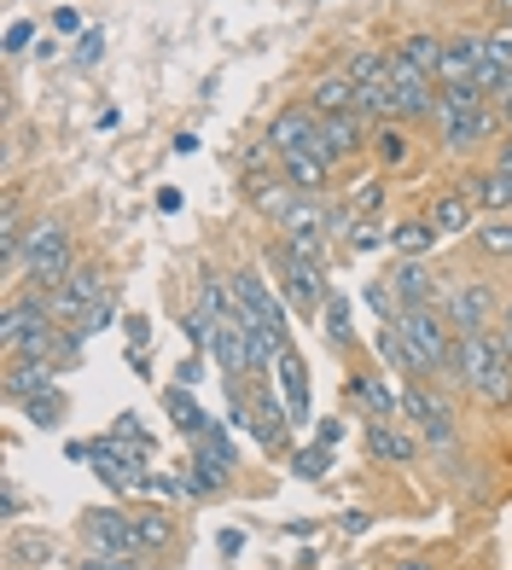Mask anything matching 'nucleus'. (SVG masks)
<instances>
[{"label": "nucleus", "mask_w": 512, "mask_h": 570, "mask_svg": "<svg viewBox=\"0 0 512 570\" xmlns=\"http://www.w3.org/2000/svg\"><path fill=\"white\" fill-rule=\"evenodd\" d=\"M321 158L332 164H355L362 151H373V128L355 117V111H338V117H321V140H315Z\"/></svg>", "instance_id": "nucleus-12"}, {"label": "nucleus", "mask_w": 512, "mask_h": 570, "mask_svg": "<svg viewBox=\"0 0 512 570\" xmlns=\"http://www.w3.org/2000/svg\"><path fill=\"white\" fill-rule=\"evenodd\" d=\"M373 164L384 169V175H396V169H407L414 164V135H407V122H378L373 128Z\"/></svg>", "instance_id": "nucleus-25"}, {"label": "nucleus", "mask_w": 512, "mask_h": 570, "mask_svg": "<svg viewBox=\"0 0 512 570\" xmlns=\"http://www.w3.org/2000/svg\"><path fill=\"white\" fill-rule=\"evenodd\" d=\"M332 169H338V164L321 158V151H286V158H279V175H286L297 193H326Z\"/></svg>", "instance_id": "nucleus-27"}, {"label": "nucleus", "mask_w": 512, "mask_h": 570, "mask_svg": "<svg viewBox=\"0 0 512 570\" xmlns=\"http://www.w3.org/2000/svg\"><path fill=\"white\" fill-rule=\"evenodd\" d=\"M437 308L449 315V326L460 332V338H472V332H490V326L501 321V292H495L483 274H472V279H443Z\"/></svg>", "instance_id": "nucleus-5"}, {"label": "nucleus", "mask_w": 512, "mask_h": 570, "mask_svg": "<svg viewBox=\"0 0 512 570\" xmlns=\"http://www.w3.org/2000/svg\"><path fill=\"white\" fill-rule=\"evenodd\" d=\"M279 158L286 151H315V140H321V111H309V106H286L274 122H268V135H263Z\"/></svg>", "instance_id": "nucleus-15"}, {"label": "nucleus", "mask_w": 512, "mask_h": 570, "mask_svg": "<svg viewBox=\"0 0 512 570\" xmlns=\"http://www.w3.org/2000/svg\"><path fill=\"white\" fill-rule=\"evenodd\" d=\"M309 111H321V117H338V111H355V82H349V70L338 65V70H321L315 82H309V99H303Z\"/></svg>", "instance_id": "nucleus-21"}, {"label": "nucleus", "mask_w": 512, "mask_h": 570, "mask_svg": "<svg viewBox=\"0 0 512 570\" xmlns=\"http://www.w3.org/2000/svg\"><path fill=\"white\" fill-rule=\"evenodd\" d=\"M338 436H344V420H321V425H315V443H321V449H332Z\"/></svg>", "instance_id": "nucleus-52"}, {"label": "nucleus", "mask_w": 512, "mask_h": 570, "mask_svg": "<svg viewBox=\"0 0 512 570\" xmlns=\"http://www.w3.org/2000/svg\"><path fill=\"white\" fill-rule=\"evenodd\" d=\"M245 198H250V210H256V216H268V222L279 227V222H286V210H292L303 193L274 169V175H245Z\"/></svg>", "instance_id": "nucleus-18"}, {"label": "nucleus", "mask_w": 512, "mask_h": 570, "mask_svg": "<svg viewBox=\"0 0 512 570\" xmlns=\"http://www.w3.org/2000/svg\"><path fill=\"white\" fill-rule=\"evenodd\" d=\"M274 379H279V396H286L292 420L297 425H315L309 420V361H303L297 350H286V355H279V367H274Z\"/></svg>", "instance_id": "nucleus-19"}, {"label": "nucleus", "mask_w": 512, "mask_h": 570, "mask_svg": "<svg viewBox=\"0 0 512 570\" xmlns=\"http://www.w3.org/2000/svg\"><path fill=\"white\" fill-rule=\"evenodd\" d=\"M402 420L425 449H454V402H449L443 384L407 379L402 384Z\"/></svg>", "instance_id": "nucleus-3"}, {"label": "nucleus", "mask_w": 512, "mask_h": 570, "mask_svg": "<svg viewBox=\"0 0 512 570\" xmlns=\"http://www.w3.org/2000/svg\"><path fill=\"white\" fill-rule=\"evenodd\" d=\"M384 245H391V227H384L378 216H367V222H355V227H349V250H355V256L384 250Z\"/></svg>", "instance_id": "nucleus-42"}, {"label": "nucleus", "mask_w": 512, "mask_h": 570, "mask_svg": "<svg viewBox=\"0 0 512 570\" xmlns=\"http://www.w3.org/2000/svg\"><path fill=\"white\" fill-rule=\"evenodd\" d=\"M477 65H483V36H449L443 41V59H437V88L472 82Z\"/></svg>", "instance_id": "nucleus-20"}, {"label": "nucleus", "mask_w": 512, "mask_h": 570, "mask_svg": "<svg viewBox=\"0 0 512 570\" xmlns=\"http://www.w3.org/2000/svg\"><path fill=\"white\" fill-rule=\"evenodd\" d=\"M164 413H169L175 425H181L187 443H193V436H210V431H216V420L198 407V396L187 391V384H169V391H164Z\"/></svg>", "instance_id": "nucleus-28"}, {"label": "nucleus", "mask_w": 512, "mask_h": 570, "mask_svg": "<svg viewBox=\"0 0 512 570\" xmlns=\"http://www.w3.org/2000/svg\"><path fill=\"white\" fill-rule=\"evenodd\" d=\"M7 570H18V564H7Z\"/></svg>", "instance_id": "nucleus-60"}, {"label": "nucleus", "mask_w": 512, "mask_h": 570, "mask_svg": "<svg viewBox=\"0 0 512 570\" xmlns=\"http://www.w3.org/2000/svg\"><path fill=\"white\" fill-rule=\"evenodd\" d=\"M495 367H501V355H495V344H490V332H472V338L454 344V379L466 384V391H472L483 373H495Z\"/></svg>", "instance_id": "nucleus-26"}, {"label": "nucleus", "mask_w": 512, "mask_h": 570, "mask_svg": "<svg viewBox=\"0 0 512 570\" xmlns=\"http://www.w3.org/2000/svg\"><path fill=\"white\" fill-rule=\"evenodd\" d=\"M472 187H477V210H490V216H512V169H506V164H495L490 175H477Z\"/></svg>", "instance_id": "nucleus-30"}, {"label": "nucleus", "mask_w": 512, "mask_h": 570, "mask_svg": "<svg viewBox=\"0 0 512 570\" xmlns=\"http://www.w3.org/2000/svg\"><path fill=\"white\" fill-rule=\"evenodd\" d=\"M0 512H7V518H18V512H23V495H18L12 483H7V495H0Z\"/></svg>", "instance_id": "nucleus-56"}, {"label": "nucleus", "mask_w": 512, "mask_h": 570, "mask_svg": "<svg viewBox=\"0 0 512 570\" xmlns=\"http://www.w3.org/2000/svg\"><path fill=\"white\" fill-rule=\"evenodd\" d=\"M245 391H250V420H256L250 436L263 443L268 460H274V454H286V460H292V425H297V420H292V407L274 396V379H250Z\"/></svg>", "instance_id": "nucleus-8"}, {"label": "nucleus", "mask_w": 512, "mask_h": 570, "mask_svg": "<svg viewBox=\"0 0 512 570\" xmlns=\"http://www.w3.org/2000/svg\"><path fill=\"white\" fill-rule=\"evenodd\" d=\"M437 135H443V151H454V158H466V151H477L483 140L495 135V111L483 106L472 117H454V122H437Z\"/></svg>", "instance_id": "nucleus-23"}, {"label": "nucleus", "mask_w": 512, "mask_h": 570, "mask_svg": "<svg viewBox=\"0 0 512 570\" xmlns=\"http://www.w3.org/2000/svg\"><path fill=\"white\" fill-rule=\"evenodd\" d=\"M53 384H59V367H53V361H12V367H7V402L23 407L30 396L53 391Z\"/></svg>", "instance_id": "nucleus-24"}, {"label": "nucleus", "mask_w": 512, "mask_h": 570, "mask_svg": "<svg viewBox=\"0 0 512 570\" xmlns=\"http://www.w3.org/2000/svg\"><path fill=\"white\" fill-rule=\"evenodd\" d=\"M30 47H36V23L30 18H12L7 23V53H30Z\"/></svg>", "instance_id": "nucleus-48"}, {"label": "nucleus", "mask_w": 512, "mask_h": 570, "mask_svg": "<svg viewBox=\"0 0 512 570\" xmlns=\"http://www.w3.org/2000/svg\"><path fill=\"white\" fill-rule=\"evenodd\" d=\"M135 530H140V548L146 553H164L175 541V518L164 507H135Z\"/></svg>", "instance_id": "nucleus-31"}, {"label": "nucleus", "mask_w": 512, "mask_h": 570, "mask_svg": "<svg viewBox=\"0 0 512 570\" xmlns=\"http://www.w3.org/2000/svg\"><path fill=\"white\" fill-rule=\"evenodd\" d=\"M122 350H128V355H146V350H151V321H146V315H128V321H122Z\"/></svg>", "instance_id": "nucleus-45"}, {"label": "nucleus", "mask_w": 512, "mask_h": 570, "mask_svg": "<svg viewBox=\"0 0 512 570\" xmlns=\"http://www.w3.org/2000/svg\"><path fill=\"white\" fill-rule=\"evenodd\" d=\"M344 70H349V82H373V76L391 70V53H378V47H355V53H344Z\"/></svg>", "instance_id": "nucleus-39"}, {"label": "nucleus", "mask_w": 512, "mask_h": 570, "mask_svg": "<svg viewBox=\"0 0 512 570\" xmlns=\"http://www.w3.org/2000/svg\"><path fill=\"white\" fill-rule=\"evenodd\" d=\"M477 250L483 256H512V216H490V222H483Z\"/></svg>", "instance_id": "nucleus-41"}, {"label": "nucleus", "mask_w": 512, "mask_h": 570, "mask_svg": "<svg viewBox=\"0 0 512 570\" xmlns=\"http://www.w3.org/2000/svg\"><path fill=\"white\" fill-rule=\"evenodd\" d=\"M384 193H391V187H384V175H367V180H355V187L344 193V210H349L355 222H367V216L384 210Z\"/></svg>", "instance_id": "nucleus-32"}, {"label": "nucleus", "mask_w": 512, "mask_h": 570, "mask_svg": "<svg viewBox=\"0 0 512 570\" xmlns=\"http://www.w3.org/2000/svg\"><path fill=\"white\" fill-rule=\"evenodd\" d=\"M391 53H396V59H407V65H414L420 76H437V59H443V41H437V36H407L402 47H391Z\"/></svg>", "instance_id": "nucleus-34"}, {"label": "nucleus", "mask_w": 512, "mask_h": 570, "mask_svg": "<svg viewBox=\"0 0 512 570\" xmlns=\"http://www.w3.org/2000/svg\"><path fill=\"white\" fill-rule=\"evenodd\" d=\"M338 518H344V535H362V530L373 524V518H367L362 507H349V512H338Z\"/></svg>", "instance_id": "nucleus-53"}, {"label": "nucleus", "mask_w": 512, "mask_h": 570, "mask_svg": "<svg viewBox=\"0 0 512 570\" xmlns=\"http://www.w3.org/2000/svg\"><path fill=\"white\" fill-rule=\"evenodd\" d=\"M362 449H367L373 460H384V465H407L425 443H420L407 425H396V420H367V425H362Z\"/></svg>", "instance_id": "nucleus-17"}, {"label": "nucleus", "mask_w": 512, "mask_h": 570, "mask_svg": "<svg viewBox=\"0 0 512 570\" xmlns=\"http://www.w3.org/2000/svg\"><path fill=\"white\" fill-rule=\"evenodd\" d=\"M76 263H82V256H76V239H70V227L59 216H36L30 227H23L18 274H23L30 292H53V285H65Z\"/></svg>", "instance_id": "nucleus-1"}, {"label": "nucleus", "mask_w": 512, "mask_h": 570, "mask_svg": "<svg viewBox=\"0 0 512 570\" xmlns=\"http://www.w3.org/2000/svg\"><path fill=\"white\" fill-rule=\"evenodd\" d=\"M76 535H82V553H111V559H151L140 548V530H135V507H88L76 518Z\"/></svg>", "instance_id": "nucleus-4"}, {"label": "nucleus", "mask_w": 512, "mask_h": 570, "mask_svg": "<svg viewBox=\"0 0 512 570\" xmlns=\"http://www.w3.org/2000/svg\"><path fill=\"white\" fill-rule=\"evenodd\" d=\"M23 420L41 425V431H53V425L65 420V391H59V384H53V391H41V396L23 402Z\"/></svg>", "instance_id": "nucleus-37"}, {"label": "nucleus", "mask_w": 512, "mask_h": 570, "mask_svg": "<svg viewBox=\"0 0 512 570\" xmlns=\"http://www.w3.org/2000/svg\"><path fill=\"white\" fill-rule=\"evenodd\" d=\"M53 30H59V36H82V12H76V7H59V12H53Z\"/></svg>", "instance_id": "nucleus-51"}, {"label": "nucleus", "mask_w": 512, "mask_h": 570, "mask_svg": "<svg viewBox=\"0 0 512 570\" xmlns=\"http://www.w3.org/2000/svg\"><path fill=\"white\" fill-rule=\"evenodd\" d=\"M391 570H431V559H396Z\"/></svg>", "instance_id": "nucleus-57"}, {"label": "nucleus", "mask_w": 512, "mask_h": 570, "mask_svg": "<svg viewBox=\"0 0 512 570\" xmlns=\"http://www.w3.org/2000/svg\"><path fill=\"white\" fill-rule=\"evenodd\" d=\"M495 326H506V332H512V297L501 303V321H495Z\"/></svg>", "instance_id": "nucleus-58"}, {"label": "nucleus", "mask_w": 512, "mask_h": 570, "mask_svg": "<svg viewBox=\"0 0 512 570\" xmlns=\"http://www.w3.org/2000/svg\"><path fill=\"white\" fill-rule=\"evenodd\" d=\"M70 570H151V559H111V553H82Z\"/></svg>", "instance_id": "nucleus-46"}, {"label": "nucleus", "mask_w": 512, "mask_h": 570, "mask_svg": "<svg viewBox=\"0 0 512 570\" xmlns=\"http://www.w3.org/2000/svg\"><path fill=\"white\" fill-rule=\"evenodd\" d=\"M158 210L175 216V210H181V193H175V187H158Z\"/></svg>", "instance_id": "nucleus-55"}, {"label": "nucleus", "mask_w": 512, "mask_h": 570, "mask_svg": "<svg viewBox=\"0 0 512 570\" xmlns=\"http://www.w3.org/2000/svg\"><path fill=\"white\" fill-rule=\"evenodd\" d=\"M490 7H495V12H506V18H512V0H490Z\"/></svg>", "instance_id": "nucleus-59"}, {"label": "nucleus", "mask_w": 512, "mask_h": 570, "mask_svg": "<svg viewBox=\"0 0 512 570\" xmlns=\"http://www.w3.org/2000/svg\"><path fill=\"white\" fill-rule=\"evenodd\" d=\"M326 344H332V350H349V344H355V326H349V297H338V292L326 297Z\"/></svg>", "instance_id": "nucleus-36"}, {"label": "nucleus", "mask_w": 512, "mask_h": 570, "mask_svg": "<svg viewBox=\"0 0 512 570\" xmlns=\"http://www.w3.org/2000/svg\"><path fill=\"white\" fill-rule=\"evenodd\" d=\"M373 344H378V355H384V367H391V373H402V379H414V361H407V344H402L396 321H378Z\"/></svg>", "instance_id": "nucleus-33"}, {"label": "nucleus", "mask_w": 512, "mask_h": 570, "mask_svg": "<svg viewBox=\"0 0 512 570\" xmlns=\"http://www.w3.org/2000/svg\"><path fill=\"white\" fill-rule=\"evenodd\" d=\"M111 315H117V297H106V303H99V308H88V315L76 321V326H82V338H93L99 326H111Z\"/></svg>", "instance_id": "nucleus-49"}, {"label": "nucleus", "mask_w": 512, "mask_h": 570, "mask_svg": "<svg viewBox=\"0 0 512 570\" xmlns=\"http://www.w3.org/2000/svg\"><path fill=\"white\" fill-rule=\"evenodd\" d=\"M344 396L355 407H367V420H402V396L391 391V379H384L378 367H349Z\"/></svg>", "instance_id": "nucleus-13"}, {"label": "nucleus", "mask_w": 512, "mask_h": 570, "mask_svg": "<svg viewBox=\"0 0 512 570\" xmlns=\"http://www.w3.org/2000/svg\"><path fill=\"white\" fill-rule=\"evenodd\" d=\"M362 303L373 308L378 321H396V315H402V303H396V292H391V279H367V285H362Z\"/></svg>", "instance_id": "nucleus-43"}, {"label": "nucleus", "mask_w": 512, "mask_h": 570, "mask_svg": "<svg viewBox=\"0 0 512 570\" xmlns=\"http://www.w3.org/2000/svg\"><path fill=\"white\" fill-rule=\"evenodd\" d=\"M437 239H443V233L431 227V216H407V222L391 227V250L396 256H431V250H437Z\"/></svg>", "instance_id": "nucleus-29"}, {"label": "nucleus", "mask_w": 512, "mask_h": 570, "mask_svg": "<svg viewBox=\"0 0 512 570\" xmlns=\"http://www.w3.org/2000/svg\"><path fill=\"white\" fill-rule=\"evenodd\" d=\"M187 472H193V483H198V495H204V501L221 495V489L234 483V472H239V449H234V436H227V425H216L210 436H193Z\"/></svg>", "instance_id": "nucleus-7"}, {"label": "nucleus", "mask_w": 512, "mask_h": 570, "mask_svg": "<svg viewBox=\"0 0 512 570\" xmlns=\"http://www.w3.org/2000/svg\"><path fill=\"white\" fill-rule=\"evenodd\" d=\"M332 472V449H321V443H309V449H292V478H303V483H321Z\"/></svg>", "instance_id": "nucleus-38"}, {"label": "nucleus", "mask_w": 512, "mask_h": 570, "mask_svg": "<svg viewBox=\"0 0 512 570\" xmlns=\"http://www.w3.org/2000/svg\"><path fill=\"white\" fill-rule=\"evenodd\" d=\"M391 88H396V122H431L437 117V76H420L407 59L391 53Z\"/></svg>", "instance_id": "nucleus-11"}, {"label": "nucleus", "mask_w": 512, "mask_h": 570, "mask_svg": "<svg viewBox=\"0 0 512 570\" xmlns=\"http://www.w3.org/2000/svg\"><path fill=\"white\" fill-rule=\"evenodd\" d=\"M268 274H274V285H279V297H286L297 315H321L326 308V263H315V256H297L286 239H268Z\"/></svg>", "instance_id": "nucleus-2"}, {"label": "nucleus", "mask_w": 512, "mask_h": 570, "mask_svg": "<svg viewBox=\"0 0 512 570\" xmlns=\"http://www.w3.org/2000/svg\"><path fill=\"white\" fill-rule=\"evenodd\" d=\"M431 227L443 233V239H460V233H472V222H477V187L466 180V187H443L437 198H431Z\"/></svg>", "instance_id": "nucleus-16"}, {"label": "nucleus", "mask_w": 512, "mask_h": 570, "mask_svg": "<svg viewBox=\"0 0 512 570\" xmlns=\"http://www.w3.org/2000/svg\"><path fill=\"white\" fill-rule=\"evenodd\" d=\"M111 436L117 443H128L135 454H146L151 460V449H158V436H151L146 425H140V413H117V425H111Z\"/></svg>", "instance_id": "nucleus-40"}, {"label": "nucleus", "mask_w": 512, "mask_h": 570, "mask_svg": "<svg viewBox=\"0 0 512 570\" xmlns=\"http://www.w3.org/2000/svg\"><path fill=\"white\" fill-rule=\"evenodd\" d=\"M70 59L82 65V70H93L99 59H106V30H99V23H88V30L76 36V47H70Z\"/></svg>", "instance_id": "nucleus-44"}, {"label": "nucleus", "mask_w": 512, "mask_h": 570, "mask_svg": "<svg viewBox=\"0 0 512 570\" xmlns=\"http://www.w3.org/2000/svg\"><path fill=\"white\" fill-rule=\"evenodd\" d=\"M384 279H391V292H396V303H402V308H431V303L443 297V279L431 274L425 256H402V263H396L391 274H384Z\"/></svg>", "instance_id": "nucleus-14"}, {"label": "nucleus", "mask_w": 512, "mask_h": 570, "mask_svg": "<svg viewBox=\"0 0 512 570\" xmlns=\"http://www.w3.org/2000/svg\"><path fill=\"white\" fill-rule=\"evenodd\" d=\"M250 315L245 308H234L227 321H216L210 332V361L221 367V384H250Z\"/></svg>", "instance_id": "nucleus-10"}, {"label": "nucleus", "mask_w": 512, "mask_h": 570, "mask_svg": "<svg viewBox=\"0 0 512 570\" xmlns=\"http://www.w3.org/2000/svg\"><path fill=\"white\" fill-rule=\"evenodd\" d=\"M483 59H490L495 70H512V30H495V36H483Z\"/></svg>", "instance_id": "nucleus-47"}, {"label": "nucleus", "mask_w": 512, "mask_h": 570, "mask_svg": "<svg viewBox=\"0 0 512 570\" xmlns=\"http://www.w3.org/2000/svg\"><path fill=\"white\" fill-rule=\"evenodd\" d=\"M106 297H111V279H106V268H99V263H76L70 279L47 292V303H53V321H59V326H76V321L88 315V308H99Z\"/></svg>", "instance_id": "nucleus-9"}, {"label": "nucleus", "mask_w": 512, "mask_h": 570, "mask_svg": "<svg viewBox=\"0 0 512 570\" xmlns=\"http://www.w3.org/2000/svg\"><path fill=\"white\" fill-rule=\"evenodd\" d=\"M472 396H477L483 407H495V413H501V407H512V361H501L495 373H483V379L472 384Z\"/></svg>", "instance_id": "nucleus-35"}, {"label": "nucleus", "mask_w": 512, "mask_h": 570, "mask_svg": "<svg viewBox=\"0 0 512 570\" xmlns=\"http://www.w3.org/2000/svg\"><path fill=\"white\" fill-rule=\"evenodd\" d=\"M7 564H18V570L59 564V541L47 535V530H23V524H12V535H7Z\"/></svg>", "instance_id": "nucleus-22"}, {"label": "nucleus", "mask_w": 512, "mask_h": 570, "mask_svg": "<svg viewBox=\"0 0 512 570\" xmlns=\"http://www.w3.org/2000/svg\"><path fill=\"white\" fill-rule=\"evenodd\" d=\"M227 292H234V303L245 308V315L268 332V338L279 350H292V326H286V297H279V285H268V274L256 268H234L227 274Z\"/></svg>", "instance_id": "nucleus-6"}, {"label": "nucleus", "mask_w": 512, "mask_h": 570, "mask_svg": "<svg viewBox=\"0 0 512 570\" xmlns=\"http://www.w3.org/2000/svg\"><path fill=\"white\" fill-rule=\"evenodd\" d=\"M216 553H221V559H239V553H245V530H221V535H216Z\"/></svg>", "instance_id": "nucleus-50"}, {"label": "nucleus", "mask_w": 512, "mask_h": 570, "mask_svg": "<svg viewBox=\"0 0 512 570\" xmlns=\"http://www.w3.org/2000/svg\"><path fill=\"white\" fill-rule=\"evenodd\" d=\"M198 367H204V355L193 350V355L181 361V373H175V379H181V384H187V391H193V384H198Z\"/></svg>", "instance_id": "nucleus-54"}]
</instances>
